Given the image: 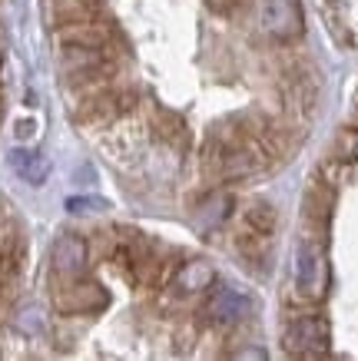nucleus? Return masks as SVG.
Masks as SVG:
<instances>
[{"label": "nucleus", "mask_w": 358, "mask_h": 361, "mask_svg": "<svg viewBox=\"0 0 358 361\" xmlns=\"http://www.w3.org/2000/svg\"><path fill=\"white\" fill-rule=\"evenodd\" d=\"M328 282H332V272H328V255H326V242H322V232L318 235H302L299 249H295V288L299 295L312 298H326Z\"/></svg>", "instance_id": "obj_1"}, {"label": "nucleus", "mask_w": 358, "mask_h": 361, "mask_svg": "<svg viewBox=\"0 0 358 361\" xmlns=\"http://www.w3.org/2000/svg\"><path fill=\"white\" fill-rule=\"evenodd\" d=\"M332 348V329L322 315H299L285 329V351L295 358H322Z\"/></svg>", "instance_id": "obj_3"}, {"label": "nucleus", "mask_w": 358, "mask_h": 361, "mask_svg": "<svg viewBox=\"0 0 358 361\" xmlns=\"http://www.w3.org/2000/svg\"><path fill=\"white\" fill-rule=\"evenodd\" d=\"M50 11L56 23L83 20V17H97L100 0H50Z\"/></svg>", "instance_id": "obj_14"}, {"label": "nucleus", "mask_w": 358, "mask_h": 361, "mask_svg": "<svg viewBox=\"0 0 358 361\" xmlns=\"http://www.w3.org/2000/svg\"><path fill=\"white\" fill-rule=\"evenodd\" d=\"M23 275V242L7 239L0 245V298H11Z\"/></svg>", "instance_id": "obj_10"}, {"label": "nucleus", "mask_w": 358, "mask_h": 361, "mask_svg": "<svg viewBox=\"0 0 358 361\" xmlns=\"http://www.w3.org/2000/svg\"><path fill=\"white\" fill-rule=\"evenodd\" d=\"M209 4V11H216V13H229L232 7H236L239 0H206Z\"/></svg>", "instance_id": "obj_18"}, {"label": "nucleus", "mask_w": 358, "mask_h": 361, "mask_svg": "<svg viewBox=\"0 0 358 361\" xmlns=\"http://www.w3.org/2000/svg\"><path fill=\"white\" fill-rule=\"evenodd\" d=\"M56 44L60 47H109L113 44V30L97 17H83V20H66L56 23Z\"/></svg>", "instance_id": "obj_8"}, {"label": "nucleus", "mask_w": 358, "mask_h": 361, "mask_svg": "<svg viewBox=\"0 0 358 361\" xmlns=\"http://www.w3.org/2000/svg\"><path fill=\"white\" fill-rule=\"evenodd\" d=\"M252 312V302L232 285H209L206 298H203V318L213 325H239L246 322Z\"/></svg>", "instance_id": "obj_4"}, {"label": "nucleus", "mask_w": 358, "mask_h": 361, "mask_svg": "<svg viewBox=\"0 0 358 361\" xmlns=\"http://www.w3.org/2000/svg\"><path fill=\"white\" fill-rule=\"evenodd\" d=\"M90 262V242L80 235H60L50 252V269H54V282H70L87 275Z\"/></svg>", "instance_id": "obj_6"}, {"label": "nucleus", "mask_w": 358, "mask_h": 361, "mask_svg": "<svg viewBox=\"0 0 358 361\" xmlns=\"http://www.w3.org/2000/svg\"><path fill=\"white\" fill-rule=\"evenodd\" d=\"M107 202H100V199H70L66 202V209L70 212H83V209H103Z\"/></svg>", "instance_id": "obj_17"}, {"label": "nucleus", "mask_w": 358, "mask_h": 361, "mask_svg": "<svg viewBox=\"0 0 358 361\" xmlns=\"http://www.w3.org/2000/svg\"><path fill=\"white\" fill-rule=\"evenodd\" d=\"M11 166L17 169V173L27 179V183H44V176H47V163H44V156L40 153H33V149H13L11 153Z\"/></svg>", "instance_id": "obj_13"}, {"label": "nucleus", "mask_w": 358, "mask_h": 361, "mask_svg": "<svg viewBox=\"0 0 358 361\" xmlns=\"http://www.w3.org/2000/svg\"><path fill=\"white\" fill-rule=\"evenodd\" d=\"M262 30L269 33L272 40H279V44L299 40L305 30L299 0H265V7H262Z\"/></svg>", "instance_id": "obj_5"}, {"label": "nucleus", "mask_w": 358, "mask_h": 361, "mask_svg": "<svg viewBox=\"0 0 358 361\" xmlns=\"http://www.w3.org/2000/svg\"><path fill=\"white\" fill-rule=\"evenodd\" d=\"M109 305L107 288L100 282H90L87 275L70 279V282H54V308L60 315H93Z\"/></svg>", "instance_id": "obj_2"}, {"label": "nucleus", "mask_w": 358, "mask_h": 361, "mask_svg": "<svg viewBox=\"0 0 358 361\" xmlns=\"http://www.w3.org/2000/svg\"><path fill=\"white\" fill-rule=\"evenodd\" d=\"M156 123H160V130H163L166 136H183L186 133L183 120H179L176 113H169V110H156Z\"/></svg>", "instance_id": "obj_16"}, {"label": "nucleus", "mask_w": 358, "mask_h": 361, "mask_svg": "<svg viewBox=\"0 0 358 361\" xmlns=\"http://www.w3.org/2000/svg\"><path fill=\"white\" fill-rule=\"evenodd\" d=\"M242 229L252 232V235H269V232L275 229V209H272L265 199L249 202L246 212H242Z\"/></svg>", "instance_id": "obj_11"}, {"label": "nucleus", "mask_w": 358, "mask_h": 361, "mask_svg": "<svg viewBox=\"0 0 358 361\" xmlns=\"http://www.w3.org/2000/svg\"><path fill=\"white\" fill-rule=\"evenodd\" d=\"M133 103V93H123V90L103 87L97 93H87L76 106V120L80 123H109L117 120L119 113H126Z\"/></svg>", "instance_id": "obj_7"}, {"label": "nucleus", "mask_w": 358, "mask_h": 361, "mask_svg": "<svg viewBox=\"0 0 358 361\" xmlns=\"http://www.w3.org/2000/svg\"><path fill=\"white\" fill-rule=\"evenodd\" d=\"M358 159V130H342L332 142V163H355Z\"/></svg>", "instance_id": "obj_15"}, {"label": "nucleus", "mask_w": 358, "mask_h": 361, "mask_svg": "<svg viewBox=\"0 0 358 361\" xmlns=\"http://www.w3.org/2000/svg\"><path fill=\"white\" fill-rule=\"evenodd\" d=\"M17 130H20V133H17V136H30V130H33V120H23L20 126H17Z\"/></svg>", "instance_id": "obj_19"}, {"label": "nucleus", "mask_w": 358, "mask_h": 361, "mask_svg": "<svg viewBox=\"0 0 358 361\" xmlns=\"http://www.w3.org/2000/svg\"><path fill=\"white\" fill-rule=\"evenodd\" d=\"M229 209H232V199L226 192H213V196L203 199V206H199V226L203 229H216L222 222L229 219Z\"/></svg>", "instance_id": "obj_12"}, {"label": "nucleus", "mask_w": 358, "mask_h": 361, "mask_svg": "<svg viewBox=\"0 0 358 361\" xmlns=\"http://www.w3.org/2000/svg\"><path fill=\"white\" fill-rule=\"evenodd\" d=\"M216 282V272H213V265L203 262V259H193V262L179 265L169 279L176 295H203L209 285Z\"/></svg>", "instance_id": "obj_9"}, {"label": "nucleus", "mask_w": 358, "mask_h": 361, "mask_svg": "<svg viewBox=\"0 0 358 361\" xmlns=\"http://www.w3.org/2000/svg\"><path fill=\"white\" fill-rule=\"evenodd\" d=\"M352 120H355V130H358V97H355V116Z\"/></svg>", "instance_id": "obj_20"}]
</instances>
